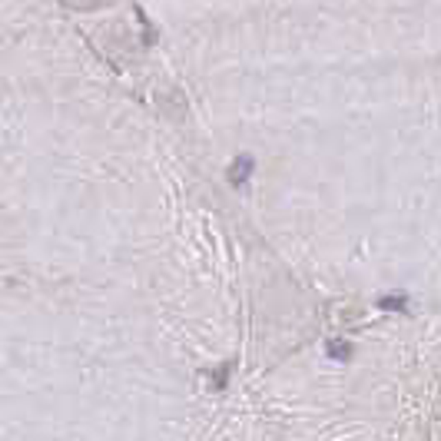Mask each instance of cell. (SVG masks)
Instances as JSON below:
<instances>
[{
    "mask_svg": "<svg viewBox=\"0 0 441 441\" xmlns=\"http://www.w3.org/2000/svg\"><path fill=\"white\" fill-rule=\"evenodd\" d=\"M229 372H232V362L219 365V368L212 372V388H226V378H229Z\"/></svg>",
    "mask_w": 441,
    "mask_h": 441,
    "instance_id": "4",
    "label": "cell"
},
{
    "mask_svg": "<svg viewBox=\"0 0 441 441\" xmlns=\"http://www.w3.org/2000/svg\"><path fill=\"white\" fill-rule=\"evenodd\" d=\"M378 306L382 308H398V312H402V308L408 306V295H402V292H398V295H382V299H378Z\"/></svg>",
    "mask_w": 441,
    "mask_h": 441,
    "instance_id": "3",
    "label": "cell"
},
{
    "mask_svg": "<svg viewBox=\"0 0 441 441\" xmlns=\"http://www.w3.org/2000/svg\"><path fill=\"white\" fill-rule=\"evenodd\" d=\"M326 352L332 355V359L346 362V359H352V352H355V348H352V342H339V339H332V342L326 346Z\"/></svg>",
    "mask_w": 441,
    "mask_h": 441,
    "instance_id": "1",
    "label": "cell"
},
{
    "mask_svg": "<svg viewBox=\"0 0 441 441\" xmlns=\"http://www.w3.org/2000/svg\"><path fill=\"white\" fill-rule=\"evenodd\" d=\"M252 173V159L249 156H242L236 166H232V183H246V176Z\"/></svg>",
    "mask_w": 441,
    "mask_h": 441,
    "instance_id": "2",
    "label": "cell"
}]
</instances>
